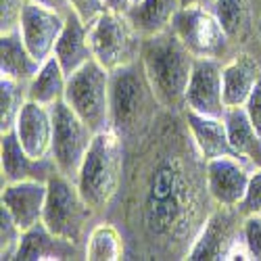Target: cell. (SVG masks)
Returning a JSON list of instances; mask_svg holds the SVG:
<instances>
[{
    "label": "cell",
    "mask_w": 261,
    "mask_h": 261,
    "mask_svg": "<svg viewBox=\"0 0 261 261\" xmlns=\"http://www.w3.org/2000/svg\"><path fill=\"white\" fill-rule=\"evenodd\" d=\"M123 226L140 255L186 259L215 203L207 190V161L182 113L163 111L148 132L125 146ZM117 199V197H115Z\"/></svg>",
    "instance_id": "6da1fadb"
},
{
    "label": "cell",
    "mask_w": 261,
    "mask_h": 261,
    "mask_svg": "<svg viewBox=\"0 0 261 261\" xmlns=\"http://www.w3.org/2000/svg\"><path fill=\"white\" fill-rule=\"evenodd\" d=\"M109 109H111V129L125 146L140 140L163 111L140 59L111 71Z\"/></svg>",
    "instance_id": "7a4b0ae2"
},
{
    "label": "cell",
    "mask_w": 261,
    "mask_h": 261,
    "mask_svg": "<svg viewBox=\"0 0 261 261\" xmlns=\"http://www.w3.org/2000/svg\"><path fill=\"white\" fill-rule=\"evenodd\" d=\"M194 57L171 28L142 38L140 61L153 92L165 111L182 113L186 90L194 67Z\"/></svg>",
    "instance_id": "3957f363"
},
{
    "label": "cell",
    "mask_w": 261,
    "mask_h": 261,
    "mask_svg": "<svg viewBox=\"0 0 261 261\" xmlns=\"http://www.w3.org/2000/svg\"><path fill=\"white\" fill-rule=\"evenodd\" d=\"M123 167H125L123 140L113 129H102V132L94 134L92 144L77 171L75 184L84 201L92 207V211L98 217L105 215L111 203L115 201L123 180Z\"/></svg>",
    "instance_id": "277c9868"
},
{
    "label": "cell",
    "mask_w": 261,
    "mask_h": 261,
    "mask_svg": "<svg viewBox=\"0 0 261 261\" xmlns=\"http://www.w3.org/2000/svg\"><path fill=\"white\" fill-rule=\"evenodd\" d=\"M98 217L92 207L84 201L82 192L73 180L55 171L48 178V192H46V205L42 222L44 226L67 241L75 245H86L90 230L88 224Z\"/></svg>",
    "instance_id": "5b68a950"
},
{
    "label": "cell",
    "mask_w": 261,
    "mask_h": 261,
    "mask_svg": "<svg viewBox=\"0 0 261 261\" xmlns=\"http://www.w3.org/2000/svg\"><path fill=\"white\" fill-rule=\"evenodd\" d=\"M109 77L111 71L92 59L67 75L65 102L88 123L94 134L111 129V109H109Z\"/></svg>",
    "instance_id": "8992f818"
},
{
    "label": "cell",
    "mask_w": 261,
    "mask_h": 261,
    "mask_svg": "<svg viewBox=\"0 0 261 261\" xmlns=\"http://www.w3.org/2000/svg\"><path fill=\"white\" fill-rule=\"evenodd\" d=\"M88 40L94 59L109 71L140 59L142 36L125 13L105 11L98 15L88 23Z\"/></svg>",
    "instance_id": "52a82bcc"
},
{
    "label": "cell",
    "mask_w": 261,
    "mask_h": 261,
    "mask_svg": "<svg viewBox=\"0 0 261 261\" xmlns=\"http://www.w3.org/2000/svg\"><path fill=\"white\" fill-rule=\"evenodd\" d=\"M171 30L194 57L220 59L226 63L238 53L211 9L182 7L171 21Z\"/></svg>",
    "instance_id": "ba28073f"
},
{
    "label": "cell",
    "mask_w": 261,
    "mask_h": 261,
    "mask_svg": "<svg viewBox=\"0 0 261 261\" xmlns=\"http://www.w3.org/2000/svg\"><path fill=\"white\" fill-rule=\"evenodd\" d=\"M53 111V148L50 157L59 169V173L75 182L82 161L88 153L94 138V129L86 123L73 109L59 100L50 107Z\"/></svg>",
    "instance_id": "9c48e42d"
},
{
    "label": "cell",
    "mask_w": 261,
    "mask_h": 261,
    "mask_svg": "<svg viewBox=\"0 0 261 261\" xmlns=\"http://www.w3.org/2000/svg\"><path fill=\"white\" fill-rule=\"evenodd\" d=\"M243 222L245 215L236 207L228 205H215L205 220V226L197 241L190 247L188 257L190 261L197 259H224L228 261V255L232 249L243 241Z\"/></svg>",
    "instance_id": "30bf717a"
},
{
    "label": "cell",
    "mask_w": 261,
    "mask_h": 261,
    "mask_svg": "<svg viewBox=\"0 0 261 261\" xmlns=\"http://www.w3.org/2000/svg\"><path fill=\"white\" fill-rule=\"evenodd\" d=\"M224 61L197 57L194 59L192 75L186 90V109L201 115L224 117L226 102H224Z\"/></svg>",
    "instance_id": "8fae6325"
},
{
    "label": "cell",
    "mask_w": 261,
    "mask_h": 261,
    "mask_svg": "<svg viewBox=\"0 0 261 261\" xmlns=\"http://www.w3.org/2000/svg\"><path fill=\"white\" fill-rule=\"evenodd\" d=\"M211 11L220 19L236 50L255 53V40L259 42L261 0H215Z\"/></svg>",
    "instance_id": "7c38bea8"
},
{
    "label": "cell",
    "mask_w": 261,
    "mask_h": 261,
    "mask_svg": "<svg viewBox=\"0 0 261 261\" xmlns=\"http://www.w3.org/2000/svg\"><path fill=\"white\" fill-rule=\"evenodd\" d=\"M63 25H65L63 15L46 7H40L36 3H30V0L25 3L23 13H21V19H19L21 38H23L25 46L40 63H44L48 57H53Z\"/></svg>",
    "instance_id": "4fadbf2b"
},
{
    "label": "cell",
    "mask_w": 261,
    "mask_h": 261,
    "mask_svg": "<svg viewBox=\"0 0 261 261\" xmlns=\"http://www.w3.org/2000/svg\"><path fill=\"white\" fill-rule=\"evenodd\" d=\"M253 169L238 157H217L207 161V190L215 205L236 207L245 199Z\"/></svg>",
    "instance_id": "5bb4252c"
},
{
    "label": "cell",
    "mask_w": 261,
    "mask_h": 261,
    "mask_svg": "<svg viewBox=\"0 0 261 261\" xmlns=\"http://www.w3.org/2000/svg\"><path fill=\"white\" fill-rule=\"evenodd\" d=\"M0 169H3V184L21 182V180H44L53 176L57 169L53 157L34 159L21 146L15 129L0 134Z\"/></svg>",
    "instance_id": "9a60e30c"
},
{
    "label": "cell",
    "mask_w": 261,
    "mask_h": 261,
    "mask_svg": "<svg viewBox=\"0 0 261 261\" xmlns=\"http://www.w3.org/2000/svg\"><path fill=\"white\" fill-rule=\"evenodd\" d=\"M48 182L44 180H21L3 184L0 203L13 215V220L21 230H30L32 226L42 222L46 205Z\"/></svg>",
    "instance_id": "2e32d148"
},
{
    "label": "cell",
    "mask_w": 261,
    "mask_h": 261,
    "mask_svg": "<svg viewBox=\"0 0 261 261\" xmlns=\"http://www.w3.org/2000/svg\"><path fill=\"white\" fill-rule=\"evenodd\" d=\"M15 134L34 159H48L53 148V111L50 107L28 100L15 125Z\"/></svg>",
    "instance_id": "e0dca14e"
},
{
    "label": "cell",
    "mask_w": 261,
    "mask_h": 261,
    "mask_svg": "<svg viewBox=\"0 0 261 261\" xmlns=\"http://www.w3.org/2000/svg\"><path fill=\"white\" fill-rule=\"evenodd\" d=\"M21 261H61V259H86L84 245H75L67 238L53 234L44 222L23 232L21 247L17 251Z\"/></svg>",
    "instance_id": "ac0fdd59"
},
{
    "label": "cell",
    "mask_w": 261,
    "mask_h": 261,
    "mask_svg": "<svg viewBox=\"0 0 261 261\" xmlns=\"http://www.w3.org/2000/svg\"><path fill=\"white\" fill-rule=\"evenodd\" d=\"M261 77V57L251 50H238L224 63V102L228 107H245L257 80Z\"/></svg>",
    "instance_id": "d6986e66"
},
{
    "label": "cell",
    "mask_w": 261,
    "mask_h": 261,
    "mask_svg": "<svg viewBox=\"0 0 261 261\" xmlns=\"http://www.w3.org/2000/svg\"><path fill=\"white\" fill-rule=\"evenodd\" d=\"M184 119L194 138V144L199 146L205 161H211L217 157H236L228 138V127L224 117L201 115L184 109Z\"/></svg>",
    "instance_id": "ffe728a7"
},
{
    "label": "cell",
    "mask_w": 261,
    "mask_h": 261,
    "mask_svg": "<svg viewBox=\"0 0 261 261\" xmlns=\"http://www.w3.org/2000/svg\"><path fill=\"white\" fill-rule=\"evenodd\" d=\"M53 55L59 59L61 67L67 75L94 59L90 40H88V23H84L73 11L65 17V25L55 44Z\"/></svg>",
    "instance_id": "44dd1931"
},
{
    "label": "cell",
    "mask_w": 261,
    "mask_h": 261,
    "mask_svg": "<svg viewBox=\"0 0 261 261\" xmlns=\"http://www.w3.org/2000/svg\"><path fill=\"white\" fill-rule=\"evenodd\" d=\"M224 121L236 157L245 161L251 169H261V134L251 123L245 107H228Z\"/></svg>",
    "instance_id": "7402d4cb"
},
{
    "label": "cell",
    "mask_w": 261,
    "mask_h": 261,
    "mask_svg": "<svg viewBox=\"0 0 261 261\" xmlns=\"http://www.w3.org/2000/svg\"><path fill=\"white\" fill-rule=\"evenodd\" d=\"M42 67V63L30 53L21 38L19 28L0 34V77L30 82Z\"/></svg>",
    "instance_id": "603a6c76"
},
{
    "label": "cell",
    "mask_w": 261,
    "mask_h": 261,
    "mask_svg": "<svg viewBox=\"0 0 261 261\" xmlns=\"http://www.w3.org/2000/svg\"><path fill=\"white\" fill-rule=\"evenodd\" d=\"M180 9L182 0H140L132 5L125 15L132 21L136 32L144 38L171 28V21Z\"/></svg>",
    "instance_id": "cb8c5ba5"
},
{
    "label": "cell",
    "mask_w": 261,
    "mask_h": 261,
    "mask_svg": "<svg viewBox=\"0 0 261 261\" xmlns=\"http://www.w3.org/2000/svg\"><path fill=\"white\" fill-rule=\"evenodd\" d=\"M65 88H67V73L61 67L59 59L53 55L42 63L40 71L28 82V98L53 107L65 98Z\"/></svg>",
    "instance_id": "d4e9b609"
},
{
    "label": "cell",
    "mask_w": 261,
    "mask_h": 261,
    "mask_svg": "<svg viewBox=\"0 0 261 261\" xmlns=\"http://www.w3.org/2000/svg\"><path fill=\"white\" fill-rule=\"evenodd\" d=\"M86 259L88 261H119L125 255V238L111 222H98L86 238Z\"/></svg>",
    "instance_id": "484cf974"
},
{
    "label": "cell",
    "mask_w": 261,
    "mask_h": 261,
    "mask_svg": "<svg viewBox=\"0 0 261 261\" xmlns=\"http://www.w3.org/2000/svg\"><path fill=\"white\" fill-rule=\"evenodd\" d=\"M28 100L30 98L25 82L0 77V134L15 129L19 113Z\"/></svg>",
    "instance_id": "4316f807"
},
{
    "label": "cell",
    "mask_w": 261,
    "mask_h": 261,
    "mask_svg": "<svg viewBox=\"0 0 261 261\" xmlns=\"http://www.w3.org/2000/svg\"><path fill=\"white\" fill-rule=\"evenodd\" d=\"M21 238H23V230L17 226L13 215L5 207H0V259L3 261L17 259Z\"/></svg>",
    "instance_id": "83f0119b"
},
{
    "label": "cell",
    "mask_w": 261,
    "mask_h": 261,
    "mask_svg": "<svg viewBox=\"0 0 261 261\" xmlns=\"http://www.w3.org/2000/svg\"><path fill=\"white\" fill-rule=\"evenodd\" d=\"M243 241L255 261H261V213L245 215L243 222Z\"/></svg>",
    "instance_id": "f1b7e54d"
},
{
    "label": "cell",
    "mask_w": 261,
    "mask_h": 261,
    "mask_svg": "<svg viewBox=\"0 0 261 261\" xmlns=\"http://www.w3.org/2000/svg\"><path fill=\"white\" fill-rule=\"evenodd\" d=\"M238 209L243 211V215L261 213V169H253L245 199L238 203Z\"/></svg>",
    "instance_id": "f546056e"
},
{
    "label": "cell",
    "mask_w": 261,
    "mask_h": 261,
    "mask_svg": "<svg viewBox=\"0 0 261 261\" xmlns=\"http://www.w3.org/2000/svg\"><path fill=\"white\" fill-rule=\"evenodd\" d=\"M28 0H3V15H0V34L13 32L19 28V19Z\"/></svg>",
    "instance_id": "4dcf8cb0"
},
{
    "label": "cell",
    "mask_w": 261,
    "mask_h": 261,
    "mask_svg": "<svg viewBox=\"0 0 261 261\" xmlns=\"http://www.w3.org/2000/svg\"><path fill=\"white\" fill-rule=\"evenodd\" d=\"M73 13L84 21V23H92V21L107 11L105 0H69Z\"/></svg>",
    "instance_id": "1f68e13d"
},
{
    "label": "cell",
    "mask_w": 261,
    "mask_h": 261,
    "mask_svg": "<svg viewBox=\"0 0 261 261\" xmlns=\"http://www.w3.org/2000/svg\"><path fill=\"white\" fill-rule=\"evenodd\" d=\"M245 111H247L251 123L255 125V129L261 134V77L257 80V84H255V88H253L251 96H249L247 102H245Z\"/></svg>",
    "instance_id": "d6a6232c"
},
{
    "label": "cell",
    "mask_w": 261,
    "mask_h": 261,
    "mask_svg": "<svg viewBox=\"0 0 261 261\" xmlns=\"http://www.w3.org/2000/svg\"><path fill=\"white\" fill-rule=\"evenodd\" d=\"M30 3H36V5H40V7H46V9H50V11L59 13V15H63V17H67V15L73 11L69 0H30Z\"/></svg>",
    "instance_id": "836d02e7"
},
{
    "label": "cell",
    "mask_w": 261,
    "mask_h": 261,
    "mask_svg": "<svg viewBox=\"0 0 261 261\" xmlns=\"http://www.w3.org/2000/svg\"><path fill=\"white\" fill-rule=\"evenodd\" d=\"M107 11H113V13H127L132 9V0H105Z\"/></svg>",
    "instance_id": "e575fe53"
},
{
    "label": "cell",
    "mask_w": 261,
    "mask_h": 261,
    "mask_svg": "<svg viewBox=\"0 0 261 261\" xmlns=\"http://www.w3.org/2000/svg\"><path fill=\"white\" fill-rule=\"evenodd\" d=\"M215 0H182V7H205L211 9Z\"/></svg>",
    "instance_id": "d590c367"
},
{
    "label": "cell",
    "mask_w": 261,
    "mask_h": 261,
    "mask_svg": "<svg viewBox=\"0 0 261 261\" xmlns=\"http://www.w3.org/2000/svg\"><path fill=\"white\" fill-rule=\"evenodd\" d=\"M259 44H261V21H259Z\"/></svg>",
    "instance_id": "8d00e7d4"
},
{
    "label": "cell",
    "mask_w": 261,
    "mask_h": 261,
    "mask_svg": "<svg viewBox=\"0 0 261 261\" xmlns=\"http://www.w3.org/2000/svg\"><path fill=\"white\" fill-rule=\"evenodd\" d=\"M136 3H140V0H132V5H136Z\"/></svg>",
    "instance_id": "74e56055"
}]
</instances>
